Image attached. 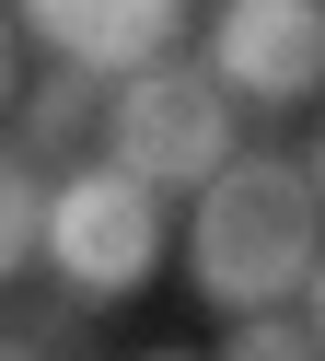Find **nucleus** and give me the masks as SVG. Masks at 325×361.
I'll return each mask as SVG.
<instances>
[{"label": "nucleus", "mask_w": 325, "mask_h": 361, "mask_svg": "<svg viewBox=\"0 0 325 361\" xmlns=\"http://www.w3.org/2000/svg\"><path fill=\"white\" fill-rule=\"evenodd\" d=\"M314 164L291 152H221L198 175V210H186V280H198L209 314H244V303H291L314 291Z\"/></svg>", "instance_id": "1"}, {"label": "nucleus", "mask_w": 325, "mask_h": 361, "mask_svg": "<svg viewBox=\"0 0 325 361\" xmlns=\"http://www.w3.org/2000/svg\"><path fill=\"white\" fill-rule=\"evenodd\" d=\"M93 152H105V164H128L139 187H162V198H174V187H198V175L232 152V94L198 71V59L151 47V59H128V71H105Z\"/></svg>", "instance_id": "2"}, {"label": "nucleus", "mask_w": 325, "mask_h": 361, "mask_svg": "<svg viewBox=\"0 0 325 361\" xmlns=\"http://www.w3.org/2000/svg\"><path fill=\"white\" fill-rule=\"evenodd\" d=\"M35 245H46L70 303H116V291H139L162 268V187H139L128 164H82L46 187Z\"/></svg>", "instance_id": "3"}, {"label": "nucleus", "mask_w": 325, "mask_h": 361, "mask_svg": "<svg viewBox=\"0 0 325 361\" xmlns=\"http://www.w3.org/2000/svg\"><path fill=\"white\" fill-rule=\"evenodd\" d=\"M198 71L221 82L232 105L291 117V105H314V82H325V12H314V0H221Z\"/></svg>", "instance_id": "4"}, {"label": "nucleus", "mask_w": 325, "mask_h": 361, "mask_svg": "<svg viewBox=\"0 0 325 361\" xmlns=\"http://www.w3.org/2000/svg\"><path fill=\"white\" fill-rule=\"evenodd\" d=\"M12 35H35L46 59H82V71H128L186 35V0H12Z\"/></svg>", "instance_id": "5"}, {"label": "nucleus", "mask_w": 325, "mask_h": 361, "mask_svg": "<svg viewBox=\"0 0 325 361\" xmlns=\"http://www.w3.org/2000/svg\"><path fill=\"white\" fill-rule=\"evenodd\" d=\"M93 105H105V71L58 59V71L23 94V140H35V152H70V140H93Z\"/></svg>", "instance_id": "6"}, {"label": "nucleus", "mask_w": 325, "mask_h": 361, "mask_svg": "<svg viewBox=\"0 0 325 361\" xmlns=\"http://www.w3.org/2000/svg\"><path fill=\"white\" fill-rule=\"evenodd\" d=\"M221 338H232V361H314V350H325V326H314V291H291V303H244Z\"/></svg>", "instance_id": "7"}, {"label": "nucleus", "mask_w": 325, "mask_h": 361, "mask_svg": "<svg viewBox=\"0 0 325 361\" xmlns=\"http://www.w3.org/2000/svg\"><path fill=\"white\" fill-rule=\"evenodd\" d=\"M35 210H46V175H35V152H0V280L35 257Z\"/></svg>", "instance_id": "8"}, {"label": "nucleus", "mask_w": 325, "mask_h": 361, "mask_svg": "<svg viewBox=\"0 0 325 361\" xmlns=\"http://www.w3.org/2000/svg\"><path fill=\"white\" fill-rule=\"evenodd\" d=\"M0 105H12V12H0Z\"/></svg>", "instance_id": "9"}]
</instances>
